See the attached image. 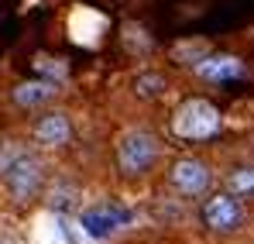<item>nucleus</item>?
<instances>
[{
    "label": "nucleus",
    "instance_id": "obj_10",
    "mask_svg": "<svg viewBox=\"0 0 254 244\" xmlns=\"http://www.w3.org/2000/svg\"><path fill=\"white\" fill-rule=\"evenodd\" d=\"M134 89H137L141 96H158V93L165 89V80H162V76H137Z\"/></svg>",
    "mask_w": 254,
    "mask_h": 244
},
{
    "label": "nucleus",
    "instance_id": "obj_9",
    "mask_svg": "<svg viewBox=\"0 0 254 244\" xmlns=\"http://www.w3.org/2000/svg\"><path fill=\"white\" fill-rule=\"evenodd\" d=\"M55 96V86L52 82H21L17 89H14V100L21 103V107H38L45 100H52Z\"/></svg>",
    "mask_w": 254,
    "mask_h": 244
},
{
    "label": "nucleus",
    "instance_id": "obj_3",
    "mask_svg": "<svg viewBox=\"0 0 254 244\" xmlns=\"http://www.w3.org/2000/svg\"><path fill=\"white\" fill-rule=\"evenodd\" d=\"M3 179H7V186H10V193H14V200L24 203V200H31V196L38 193L42 165H38V159H31V155H21L17 162L3 172Z\"/></svg>",
    "mask_w": 254,
    "mask_h": 244
},
{
    "label": "nucleus",
    "instance_id": "obj_1",
    "mask_svg": "<svg viewBox=\"0 0 254 244\" xmlns=\"http://www.w3.org/2000/svg\"><path fill=\"white\" fill-rule=\"evenodd\" d=\"M175 134L186 138V141H203V138H213L220 131V114L216 107L206 103V100H186L179 110H175Z\"/></svg>",
    "mask_w": 254,
    "mask_h": 244
},
{
    "label": "nucleus",
    "instance_id": "obj_7",
    "mask_svg": "<svg viewBox=\"0 0 254 244\" xmlns=\"http://www.w3.org/2000/svg\"><path fill=\"white\" fill-rule=\"evenodd\" d=\"M196 73H199L203 80H210V82H227V80H237V76L244 73V66H241L234 55H210V59H203V62L196 66Z\"/></svg>",
    "mask_w": 254,
    "mask_h": 244
},
{
    "label": "nucleus",
    "instance_id": "obj_11",
    "mask_svg": "<svg viewBox=\"0 0 254 244\" xmlns=\"http://www.w3.org/2000/svg\"><path fill=\"white\" fill-rule=\"evenodd\" d=\"M230 186L234 193H254V168H237L230 175Z\"/></svg>",
    "mask_w": 254,
    "mask_h": 244
},
{
    "label": "nucleus",
    "instance_id": "obj_8",
    "mask_svg": "<svg viewBox=\"0 0 254 244\" xmlns=\"http://www.w3.org/2000/svg\"><path fill=\"white\" fill-rule=\"evenodd\" d=\"M35 138H38L42 145H65V141H69V121H65L62 114H48V117L38 121Z\"/></svg>",
    "mask_w": 254,
    "mask_h": 244
},
{
    "label": "nucleus",
    "instance_id": "obj_4",
    "mask_svg": "<svg viewBox=\"0 0 254 244\" xmlns=\"http://www.w3.org/2000/svg\"><path fill=\"white\" fill-rule=\"evenodd\" d=\"M203 220L210 231H237L241 220H244V210L234 196H213L203 206Z\"/></svg>",
    "mask_w": 254,
    "mask_h": 244
},
{
    "label": "nucleus",
    "instance_id": "obj_5",
    "mask_svg": "<svg viewBox=\"0 0 254 244\" xmlns=\"http://www.w3.org/2000/svg\"><path fill=\"white\" fill-rule=\"evenodd\" d=\"M172 186L179 193H186V196H199L210 186V168L203 162H196V159H182L172 168Z\"/></svg>",
    "mask_w": 254,
    "mask_h": 244
},
{
    "label": "nucleus",
    "instance_id": "obj_6",
    "mask_svg": "<svg viewBox=\"0 0 254 244\" xmlns=\"http://www.w3.org/2000/svg\"><path fill=\"white\" fill-rule=\"evenodd\" d=\"M127 217V210H121V206H96V210H86L83 213V231L89 234V238H96V241H103V238H110L121 224H124Z\"/></svg>",
    "mask_w": 254,
    "mask_h": 244
},
{
    "label": "nucleus",
    "instance_id": "obj_2",
    "mask_svg": "<svg viewBox=\"0 0 254 244\" xmlns=\"http://www.w3.org/2000/svg\"><path fill=\"white\" fill-rule=\"evenodd\" d=\"M117 159H121V168H124L127 175L148 172V165L155 162V138L144 134V131L124 134V141H121V148H117Z\"/></svg>",
    "mask_w": 254,
    "mask_h": 244
}]
</instances>
